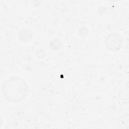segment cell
<instances>
[{
	"label": "cell",
	"mask_w": 129,
	"mask_h": 129,
	"mask_svg": "<svg viewBox=\"0 0 129 129\" xmlns=\"http://www.w3.org/2000/svg\"><path fill=\"white\" fill-rule=\"evenodd\" d=\"M123 44L121 37L116 33H111L107 35L105 40L106 47L110 50L117 51L119 50Z\"/></svg>",
	"instance_id": "2"
},
{
	"label": "cell",
	"mask_w": 129,
	"mask_h": 129,
	"mask_svg": "<svg viewBox=\"0 0 129 129\" xmlns=\"http://www.w3.org/2000/svg\"><path fill=\"white\" fill-rule=\"evenodd\" d=\"M28 90L26 81L16 76L7 79L2 86V91L5 98L12 103H18L23 101L28 95Z\"/></svg>",
	"instance_id": "1"
},
{
	"label": "cell",
	"mask_w": 129,
	"mask_h": 129,
	"mask_svg": "<svg viewBox=\"0 0 129 129\" xmlns=\"http://www.w3.org/2000/svg\"><path fill=\"white\" fill-rule=\"evenodd\" d=\"M33 35L32 32L27 29H23L21 30L19 32V38L21 41H29Z\"/></svg>",
	"instance_id": "3"
}]
</instances>
